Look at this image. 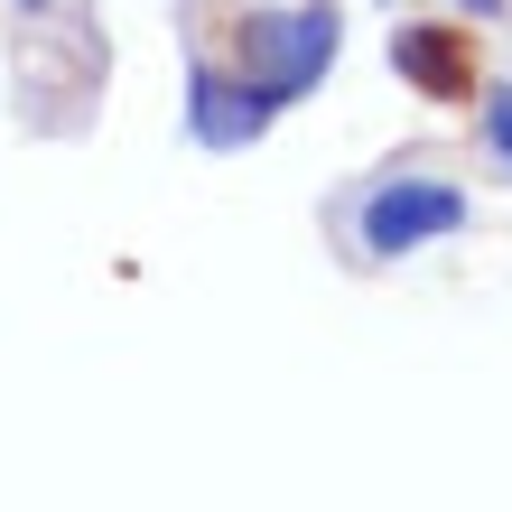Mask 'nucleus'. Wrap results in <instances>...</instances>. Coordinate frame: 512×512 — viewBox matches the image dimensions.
Instances as JSON below:
<instances>
[{"label":"nucleus","mask_w":512,"mask_h":512,"mask_svg":"<svg viewBox=\"0 0 512 512\" xmlns=\"http://www.w3.org/2000/svg\"><path fill=\"white\" fill-rule=\"evenodd\" d=\"M466 224H475V205L438 168H391V177H373L354 196V252L364 261H410V252H429V243H447Z\"/></svg>","instance_id":"1"},{"label":"nucleus","mask_w":512,"mask_h":512,"mask_svg":"<svg viewBox=\"0 0 512 512\" xmlns=\"http://www.w3.org/2000/svg\"><path fill=\"white\" fill-rule=\"evenodd\" d=\"M336 47H345V19L326 10V0H308V10H261V19L233 28V56H243V75H252L280 112H289L298 94H317V84H326Z\"/></svg>","instance_id":"2"},{"label":"nucleus","mask_w":512,"mask_h":512,"mask_svg":"<svg viewBox=\"0 0 512 512\" xmlns=\"http://www.w3.org/2000/svg\"><path fill=\"white\" fill-rule=\"evenodd\" d=\"M270 112H280V103H270L252 75H224L215 56H196V66H187V140L196 149L233 159V149H252L270 131Z\"/></svg>","instance_id":"3"},{"label":"nucleus","mask_w":512,"mask_h":512,"mask_svg":"<svg viewBox=\"0 0 512 512\" xmlns=\"http://www.w3.org/2000/svg\"><path fill=\"white\" fill-rule=\"evenodd\" d=\"M391 75L410 84V94H429V103H466L475 94V38L466 28H391Z\"/></svg>","instance_id":"4"},{"label":"nucleus","mask_w":512,"mask_h":512,"mask_svg":"<svg viewBox=\"0 0 512 512\" xmlns=\"http://www.w3.org/2000/svg\"><path fill=\"white\" fill-rule=\"evenodd\" d=\"M475 131H485V149H494V168L512 177V84H503V94H485V112H475Z\"/></svg>","instance_id":"5"},{"label":"nucleus","mask_w":512,"mask_h":512,"mask_svg":"<svg viewBox=\"0 0 512 512\" xmlns=\"http://www.w3.org/2000/svg\"><path fill=\"white\" fill-rule=\"evenodd\" d=\"M457 10H466V19H475V28H494V19H503V10H512V0H457Z\"/></svg>","instance_id":"6"},{"label":"nucleus","mask_w":512,"mask_h":512,"mask_svg":"<svg viewBox=\"0 0 512 512\" xmlns=\"http://www.w3.org/2000/svg\"><path fill=\"white\" fill-rule=\"evenodd\" d=\"M28 10H38V0H28Z\"/></svg>","instance_id":"7"}]
</instances>
